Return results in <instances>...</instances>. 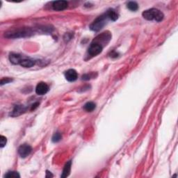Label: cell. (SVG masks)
Here are the masks:
<instances>
[{"instance_id": "cell-1", "label": "cell", "mask_w": 178, "mask_h": 178, "mask_svg": "<svg viewBox=\"0 0 178 178\" xmlns=\"http://www.w3.org/2000/svg\"><path fill=\"white\" fill-rule=\"evenodd\" d=\"M143 17L147 20H156L157 22L162 21L164 15L160 10L157 8H150L143 12Z\"/></svg>"}, {"instance_id": "cell-2", "label": "cell", "mask_w": 178, "mask_h": 178, "mask_svg": "<svg viewBox=\"0 0 178 178\" xmlns=\"http://www.w3.org/2000/svg\"><path fill=\"white\" fill-rule=\"evenodd\" d=\"M32 34L33 31L30 29H20L7 32L5 36L9 38H18L29 36Z\"/></svg>"}, {"instance_id": "cell-3", "label": "cell", "mask_w": 178, "mask_h": 178, "mask_svg": "<svg viewBox=\"0 0 178 178\" xmlns=\"http://www.w3.org/2000/svg\"><path fill=\"white\" fill-rule=\"evenodd\" d=\"M108 19L109 18L107 17L106 13H105L93 21L92 24L90 25V29L93 31H100L106 25Z\"/></svg>"}, {"instance_id": "cell-4", "label": "cell", "mask_w": 178, "mask_h": 178, "mask_svg": "<svg viewBox=\"0 0 178 178\" xmlns=\"http://www.w3.org/2000/svg\"><path fill=\"white\" fill-rule=\"evenodd\" d=\"M102 50L103 46L102 44L95 43V42H93V43L91 44L90 47H89L88 52L89 54V55H91V57H95V56L100 54L102 51Z\"/></svg>"}, {"instance_id": "cell-5", "label": "cell", "mask_w": 178, "mask_h": 178, "mask_svg": "<svg viewBox=\"0 0 178 178\" xmlns=\"http://www.w3.org/2000/svg\"><path fill=\"white\" fill-rule=\"evenodd\" d=\"M32 151V147L28 144H23L18 148V153L22 158L27 157L29 156Z\"/></svg>"}, {"instance_id": "cell-6", "label": "cell", "mask_w": 178, "mask_h": 178, "mask_svg": "<svg viewBox=\"0 0 178 178\" xmlns=\"http://www.w3.org/2000/svg\"><path fill=\"white\" fill-rule=\"evenodd\" d=\"M52 8L54 11H64L68 6V3L66 1H56L52 3Z\"/></svg>"}, {"instance_id": "cell-7", "label": "cell", "mask_w": 178, "mask_h": 178, "mask_svg": "<svg viewBox=\"0 0 178 178\" xmlns=\"http://www.w3.org/2000/svg\"><path fill=\"white\" fill-rule=\"evenodd\" d=\"M49 89V86L46 83L40 82L36 86V93L39 95H43L48 92Z\"/></svg>"}, {"instance_id": "cell-8", "label": "cell", "mask_w": 178, "mask_h": 178, "mask_svg": "<svg viewBox=\"0 0 178 178\" xmlns=\"http://www.w3.org/2000/svg\"><path fill=\"white\" fill-rule=\"evenodd\" d=\"M65 77L70 82H72V81H76L78 77V74L75 70L74 69H69L65 72Z\"/></svg>"}, {"instance_id": "cell-9", "label": "cell", "mask_w": 178, "mask_h": 178, "mask_svg": "<svg viewBox=\"0 0 178 178\" xmlns=\"http://www.w3.org/2000/svg\"><path fill=\"white\" fill-rule=\"evenodd\" d=\"M35 64H36V61L34 60L27 57H22V59L20 63V65L25 68H31L34 66Z\"/></svg>"}, {"instance_id": "cell-10", "label": "cell", "mask_w": 178, "mask_h": 178, "mask_svg": "<svg viewBox=\"0 0 178 178\" xmlns=\"http://www.w3.org/2000/svg\"><path fill=\"white\" fill-rule=\"evenodd\" d=\"M22 56H21L18 54L15 53H12L11 54L10 56H9V59H10L11 62L13 64H20L21 60L22 59Z\"/></svg>"}, {"instance_id": "cell-11", "label": "cell", "mask_w": 178, "mask_h": 178, "mask_svg": "<svg viewBox=\"0 0 178 178\" xmlns=\"http://www.w3.org/2000/svg\"><path fill=\"white\" fill-rule=\"evenodd\" d=\"M106 14L109 19L112 21H116L118 19V13L116 12V11H115L113 8L109 9V10L107 11Z\"/></svg>"}, {"instance_id": "cell-12", "label": "cell", "mask_w": 178, "mask_h": 178, "mask_svg": "<svg viewBox=\"0 0 178 178\" xmlns=\"http://www.w3.org/2000/svg\"><path fill=\"white\" fill-rule=\"evenodd\" d=\"M71 165H72V161H69L68 162L65 163V165L64 168V170H63L62 175H61V177H66L70 175V170H71Z\"/></svg>"}, {"instance_id": "cell-13", "label": "cell", "mask_w": 178, "mask_h": 178, "mask_svg": "<svg viewBox=\"0 0 178 178\" xmlns=\"http://www.w3.org/2000/svg\"><path fill=\"white\" fill-rule=\"evenodd\" d=\"M25 109L23 107L22 105H17L15 107L13 111V116H18L23 113V111H25Z\"/></svg>"}, {"instance_id": "cell-14", "label": "cell", "mask_w": 178, "mask_h": 178, "mask_svg": "<svg viewBox=\"0 0 178 178\" xmlns=\"http://www.w3.org/2000/svg\"><path fill=\"white\" fill-rule=\"evenodd\" d=\"M95 107L96 105L94 102H88L87 103H86L85 105H84V109L87 112H92L93 110L95 109Z\"/></svg>"}, {"instance_id": "cell-15", "label": "cell", "mask_w": 178, "mask_h": 178, "mask_svg": "<svg viewBox=\"0 0 178 178\" xmlns=\"http://www.w3.org/2000/svg\"><path fill=\"white\" fill-rule=\"evenodd\" d=\"M127 8L132 11H137L139 9V5L136 2H130L127 4Z\"/></svg>"}, {"instance_id": "cell-16", "label": "cell", "mask_w": 178, "mask_h": 178, "mask_svg": "<svg viewBox=\"0 0 178 178\" xmlns=\"http://www.w3.org/2000/svg\"><path fill=\"white\" fill-rule=\"evenodd\" d=\"M61 139H62L61 134L60 133L57 132V133H55L53 135L51 140H52L54 143H57L58 141H60V140H61Z\"/></svg>"}, {"instance_id": "cell-17", "label": "cell", "mask_w": 178, "mask_h": 178, "mask_svg": "<svg viewBox=\"0 0 178 178\" xmlns=\"http://www.w3.org/2000/svg\"><path fill=\"white\" fill-rule=\"evenodd\" d=\"M5 177H20V175H19V173L18 172H15V171H11V172H8L5 175Z\"/></svg>"}, {"instance_id": "cell-18", "label": "cell", "mask_w": 178, "mask_h": 178, "mask_svg": "<svg viewBox=\"0 0 178 178\" xmlns=\"http://www.w3.org/2000/svg\"><path fill=\"white\" fill-rule=\"evenodd\" d=\"M6 142H7V139L5 137H4V136H1L0 137V145H1V147H4V146H6Z\"/></svg>"}, {"instance_id": "cell-19", "label": "cell", "mask_w": 178, "mask_h": 178, "mask_svg": "<svg viewBox=\"0 0 178 178\" xmlns=\"http://www.w3.org/2000/svg\"><path fill=\"white\" fill-rule=\"evenodd\" d=\"M13 81L12 79L8 78V77H6V78H3L1 80V85H4L5 84H8L11 82Z\"/></svg>"}, {"instance_id": "cell-20", "label": "cell", "mask_w": 178, "mask_h": 178, "mask_svg": "<svg viewBox=\"0 0 178 178\" xmlns=\"http://www.w3.org/2000/svg\"><path fill=\"white\" fill-rule=\"evenodd\" d=\"M111 57H118V53L115 52V51H113L112 54H111Z\"/></svg>"}, {"instance_id": "cell-21", "label": "cell", "mask_w": 178, "mask_h": 178, "mask_svg": "<svg viewBox=\"0 0 178 178\" xmlns=\"http://www.w3.org/2000/svg\"><path fill=\"white\" fill-rule=\"evenodd\" d=\"M39 104L38 102L37 103H36V104H33L32 105V107H31V110H33V109H35V108H36L37 107H38V105Z\"/></svg>"}]
</instances>
